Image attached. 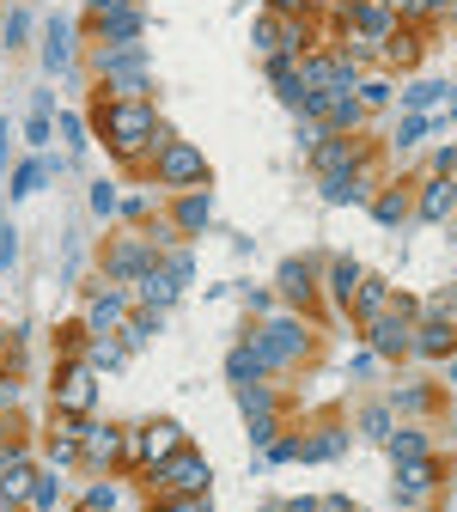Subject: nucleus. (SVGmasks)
Returning a JSON list of instances; mask_svg holds the SVG:
<instances>
[{"label": "nucleus", "mask_w": 457, "mask_h": 512, "mask_svg": "<svg viewBox=\"0 0 457 512\" xmlns=\"http://www.w3.org/2000/svg\"><path fill=\"white\" fill-rule=\"evenodd\" d=\"M122 360H128V348H122V342H110V336H98V342L86 348V366H92V372H116Z\"/></svg>", "instance_id": "393cba45"}, {"label": "nucleus", "mask_w": 457, "mask_h": 512, "mask_svg": "<svg viewBox=\"0 0 457 512\" xmlns=\"http://www.w3.org/2000/svg\"><path fill=\"white\" fill-rule=\"evenodd\" d=\"M354 98H360V110H378V104L390 98V86H384V80H366V86H360Z\"/></svg>", "instance_id": "7c9ffc66"}, {"label": "nucleus", "mask_w": 457, "mask_h": 512, "mask_svg": "<svg viewBox=\"0 0 457 512\" xmlns=\"http://www.w3.org/2000/svg\"><path fill=\"white\" fill-rule=\"evenodd\" d=\"M43 61H49V74H68V68H74V31H68V19H49Z\"/></svg>", "instance_id": "a211bd4d"}, {"label": "nucleus", "mask_w": 457, "mask_h": 512, "mask_svg": "<svg viewBox=\"0 0 457 512\" xmlns=\"http://www.w3.org/2000/svg\"><path fill=\"white\" fill-rule=\"evenodd\" d=\"M189 269H195V263H189V250H171V256H159V263H153V269L135 281V299H141L147 311H165V305L183 293Z\"/></svg>", "instance_id": "20e7f679"}, {"label": "nucleus", "mask_w": 457, "mask_h": 512, "mask_svg": "<svg viewBox=\"0 0 457 512\" xmlns=\"http://www.w3.org/2000/svg\"><path fill=\"white\" fill-rule=\"evenodd\" d=\"M409 317H421L415 305H397V311H378L366 324V342L372 354H409Z\"/></svg>", "instance_id": "9d476101"}, {"label": "nucleus", "mask_w": 457, "mask_h": 512, "mask_svg": "<svg viewBox=\"0 0 457 512\" xmlns=\"http://www.w3.org/2000/svg\"><path fill=\"white\" fill-rule=\"evenodd\" d=\"M98 135H104V147H110L116 159H141L147 147L165 141V128H159V116H153L147 98H110V104L98 110Z\"/></svg>", "instance_id": "f257e3e1"}, {"label": "nucleus", "mask_w": 457, "mask_h": 512, "mask_svg": "<svg viewBox=\"0 0 457 512\" xmlns=\"http://www.w3.org/2000/svg\"><path fill=\"white\" fill-rule=\"evenodd\" d=\"M31 488H37V464L7 445V452H0V512H19L31 500Z\"/></svg>", "instance_id": "1a4fd4ad"}, {"label": "nucleus", "mask_w": 457, "mask_h": 512, "mask_svg": "<svg viewBox=\"0 0 457 512\" xmlns=\"http://www.w3.org/2000/svg\"><path fill=\"white\" fill-rule=\"evenodd\" d=\"M384 452H390V464L433 458V452H427V433H415V427H390V433H384Z\"/></svg>", "instance_id": "6ab92c4d"}, {"label": "nucleus", "mask_w": 457, "mask_h": 512, "mask_svg": "<svg viewBox=\"0 0 457 512\" xmlns=\"http://www.w3.org/2000/svg\"><path fill=\"white\" fill-rule=\"evenodd\" d=\"M122 317H128V293H122V287H104V293L86 299V330H92V336H110Z\"/></svg>", "instance_id": "f8f14e48"}, {"label": "nucleus", "mask_w": 457, "mask_h": 512, "mask_svg": "<svg viewBox=\"0 0 457 512\" xmlns=\"http://www.w3.org/2000/svg\"><path fill=\"white\" fill-rule=\"evenodd\" d=\"M269 7H275V13L287 19V13H299V7H305V0H269Z\"/></svg>", "instance_id": "ea45409f"}, {"label": "nucleus", "mask_w": 457, "mask_h": 512, "mask_svg": "<svg viewBox=\"0 0 457 512\" xmlns=\"http://www.w3.org/2000/svg\"><path fill=\"white\" fill-rule=\"evenodd\" d=\"M354 287H360V263H354V256H336V263H330V299L348 305Z\"/></svg>", "instance_id": "b1692460"}, {"label": "nucleus", "mask_w": 457, "mask_h": 512, "mask_svg": "<svg viewBox=\"0 0 457 512\" xmlns=\"http://www.w3.org/2000/svg\"><path fill=\"white\" fill-rule=\"evenodd\" d=\"M439 98H445V86H439V80H421V86L409 92V110H433Z\"/></svg>", "instance_id": "c85d7f7f"}, {"label": "nucleus", "mask_w": 457, "mask_h": 512, "mask_svg": "<svg viewBox=\"0 0 457 512\" xmlns=\"http://www.w3.org/2000/svg\"><path fill=\"white\" fill-rule=\"evenodd\" d=\"M25 31H31V19H25V13H13V19H7V43H19Z\"/></svg>", "instance_id": "c9c22d12"}, {"label": "nucleus", "mask_w": 457, "mask_h": 512, "mask_svg": "<svg viewBox=\"0 0 457 512\" xmlns=\"http://www.w3.org/2000/svg\"><path fill=\"white\" fill-rule=\"evenodd\" d=\"M281 293H287L293 305H311V263H305V256L281 263Z\"/></svg>", "instance_id": "4be33fe9"}, {"label": "nucleus", "mask_w": 457, "mask_h": 512, "mask_svg": "<svg viewBox=\"0 0 457 512\" xmlns=\"http://www.w3.org/2000/svg\"><path fill=\"white\" fill-rule=\"evenodd\" d=\"M445 0H409V19H427V13H439Z\"/></svg>", "instance_id": "e433bc0d"}, {"label": "nucleus", "mask_w": 457, "mask_h": 512, "mask_svg": "<svg viewBox=\"0 0 457 512\" xmlns=\"http://www.w3.org/2000/svg\"><path fill=\"white\" fill-rule=\"evenodd\" d=\"M43 171H49V159H25V165H19V177H13V196H19V202L43 183Z\"/></svg>", "instance_id": "a878e982"}, {"label": "nucleus", "mask_w": 457, "mask_h": 512, "mask_svg": "<svg viewBox=\"0 0 457 512\" xmlns=\"http://www.w3.org/2000/svg\"><path fill=\"white\" fill-rule=\"evenodd\" d=\"M305 342H311V336H305L299 317H269V324L250 336V348L263 354V366H287V360H299V354H305Z\"/></svg>", "instance_id": "39448f33"}, {"label": "nucleus", "mask_w": 457, "mask_h": 512, "mask_svg": "<svg viewBox=\"0 0 457 512\" xmlns=\"http://www.w3.org/2000/svg\"><path fill=\"white\" fill-rule=\"evenodd\" d=\"M177 232H208L214 208H208V189H177Z\"/></svg>", "instance_id": "4468645a"}, {"label": "nucleus", "mask_w": 457, "mask_h": 512, "mask_svg": "<svg viewBox=\"0 0 457 512\" xmlns=\"http://www.w3.org/2000/svg\"><path fill=\"white\" fill-rule=\"evenodd\" d=\"M457 208V183H445V177H427L421 183V202H415V214L421 220H445Z\"/></svg>", "instance_id": "dca6fc26"}, {"label": "nucleus", "mask_w": 457, "mask_h": 512, "mask_svg": "<svg viewBox=\"0 0 457 512\" xmlns=\"http://www.w3.org/2000/svg\"><path fill=\"white\" fill-rule=\"evenodd\" d=\"M116 208V189L110 183H92V214H110Z\"/></svg>", "instance_id": "473e14b6"}, {"label": "nucleus", "mask_w": 457, "mask_h": 512, "mask_svg": "<svg viewBox=\"0 0 457 512\" xmlns=\"http://www.w3.org/2000/svg\"><path fill=\"white\" fill-rule=\"evenodd\" d=\"M92 403H98V372L86 360H68L61 366V384H55V409L61 415H86Z\"/></svg>", "instance_id": "6e6552de"}, {"label": "nucleus", "mask_w": 457, "mask_h": 512, "mask_svg": "<svg viewBox=\"0 0 457 512\" xmlns=\"http://www.w3.org/2000/svg\"><path fill=\"white\" fill-rule=\"evenodd\" d=\"M433 482H439V470H433V458H415V464H397V494H403V500H427V494H433Z\"/></svg>", "instance_id": "f3484780"}, {"label": "nucleus", "mask_w": 457, "mask_h": 512, "mask_svg": "<svg viewBox=\"0 0 457 512\" xmlns=\"http://www.w3.org/2000/svg\"><path fill=\"white\" fill-rule=\"evenodd\" d=\"M433 311H445V317H451V324H457V287H445V293H439V305H433Z\"/></svg>", "instance_id": "f704fd0d"}, {"label": "nucleus", "mask_w": 457, "mask_h": 512, "mask_svg": "<svg viewBox=\"0 0 457 512\" xmlns=\"http://www.w3.org/2000/svg\"><path fill=\"white\" fill-rule=\"evenodd\" d=\"M0 171H7V122H0Z\"/></svg>", "instance_id": "79ce46f5"}, {"label": "nucleus", "mask_w": 457, "mask_h": 512, "mask_svg": "<svg viewBox=\"0 0 457 512\" xmlns=\"http://www.w3.org/2000/svg\"><path fill=\"white\" fill-rule=\"evenodd\" d=\"M330 7H336V13H342V19H348V13H354V7H360V0H330Z\"/></svg>", "instance_id": "a19ab883"}, {"label": "nucleus", "mask_w": 457, "mask_h": 512, "mask_svg": "<svg viewBox=\"0 0 457 512\" xmlns=\"http://www.w3.org/2000/svg\"><path fill=\"white\" fill-rule=\"evenodd\" d=\"M147 482L165 488V494H202V488H208V458L183 445V452H171L159 470H147Z\"/></svg>", "instance_id": "423d86ee"}, {"label": "nucleus", "mask_w": 457, "mask_h": 512, "mask_svg": "<svg viewBox=\"0 0 457 512\" xmlns=\"http://www.w3.org/2000/svg\"><path fill=\"white\" fill-rule=\"evenodd\" d=\"M153 177L171 183V189H202V183H208V159L195 153L189 141H171V135H165V141L153 147Z\"/></svg>", "instance_id": "7ed1b4c3"}, {"label": "nucleus", "mask_w": 457, "mask_h": 512, "mask_svg": "<svg viewBox=\"0 0 457 512\" xmlns=\"http://www.w3.org/2000/svg\"><path fill=\"white\" fill-rule=\"evenodd\" d=\"M372 220H378V226H403V220H409V196H403V189H384V196H372Z\"/></svg>", "instance_id": "5701e85b"}, {"label": "nucleus", "mask_w": 457, "mask_h": 512, "mask_svg": "<svg viewBox=\"0 0 457 512\" xmlns=\"http://www.w3.org/2000/svg\"><path fill=\"white\" fill-rule=\"evenodd\" d=\"M31 141H37V147L49 141V110H37V116H31Z\"/></svg>", "instance_id": "72a5a7b5"}, {"label": "nucleus", "mask_w": 457, "mask_h": 512, "mask_svg": "<svg viewBox=\"0 0 457 512\" xmlns=\"http://www.w3.org/2000/svg\"><path fill=\"white\" fill-rule=\"evenodd\" d=\"M256 49H263V55H281V13L256 25Z\"/></svg>", "instance_id": "cd10ccee"}, {"label": "nucleus", "mask_w": 457, "mask_h": 512, "mask_svg": "<svg viewBox=\"0 0 457 512\" xmlns=\"http://www.w3.org/2000/svg\"><path fill=\"white\" fill-rule=\"evenodd\" d=\"M263 372H269V366H263V354H256L250 342H238V348H232V360H226V378H232V384H256Z\"/></svg>", "instance_id": "412c9836"}, {"label": "nucleus", "mask_w": 457, "mask_h": 512, "mask_svg": "<svg viewBox=\"0 0 457 512\" xmlns=\"http://www.w3.org/2000/svg\"><path fill=\"white\" fill-rule=\"evenodd\" d=\"M80 458H86L92 470H110V464L122 458V433H116V427H98V421L80 427Z\"/></svg>", "instance_id": "ddd939ff"}, {"label": "nucleus", "mask_w": 457, "mask_h": 512, "mask_svg": "<svg viewBox=\"0 0 457 512\" xmlns=\"http://www.w3.org/2000/svg\"><path fill=\"white\" fill-rule=\"evenodd\" d=\"M98 74H104L110 98H147V86H153V74H147V55H141L135 43H116V49H104V55H98Z\"/></svg>", "instance_id": "f03ea898"}, {"label": "nucleus", "mask_w": 457, "mask_h": 512, "mask_svg": "<svg viewBox=\"0 0 457 512\" xmlns=\"http://www.w3.org/2000/svg\"><path fill=\"white\" fill-rule=\"evenodd\" d=\"M116 494H122V488H116V482H92V488H86V500H80V506H86V512H116Z\"/></svg>", "instance_id": "bb28decb"}, {"label": "nucleus", "mask_w": 457, "mask_h": 512, "mask_svg": "<svg viewBox=\"0 0 457 512\" xmlns=\"http://www.w3.org/2000/svg\"><path fill=\"white\" fill-rule=\"evenodd\" d=\"M0 342H7V330H0Z\"/></svg>", "instance_id": "c03bdc74"}, {"label": "nucleus", "mask_w": 457, "mask_h": 512, "mask_svg": "<svg viewBox=\"0 0 457 512\" xmlns=\"http://www.w3.org/2000/svg\"><path fill=\"white\" fill-rule=\"evenodd\" d=\"M281 512H323V500H305L299 494V500H281Z\"/></svg>", "instance_id": "4c0bfd02"}, {"label": "nucleus", "mask_w": 457, "mask_h": 512, "mask_svg": "<svg viewBox=\"0 0 457 512\" xmlns=\"http://www.w3.org/2000/svg\"><path fill=\"white\" fill-rule=\"evenodd\" d=\"M409 348L427 354V360H439V354L457 348V324H451V317H439V311H421V324L409 330Z\"/></svg>", "instance_id": "9b49d317"}, {"label": "nucleus", "mask_w": 457, "mask_h": 512, "mask_svg": "<svg viewBox=\"0 0 457 512\" xmlns=\"http://www.w3.org/2000/svg\"><path fill=\"white\" fill-rule=\"evenodd\" d=\"M159 512H208V500H202V494H165Z\"/></svg>", "instance_id": "c756f323"}, {"label": "nucleus", "mask_w": 457, "mask_h": 512, "mask_svg": "<svg viewBox=\"0 0 457 512\" xmlns=\"http://www.w3.org/2000/svg\"><path fill=\"white\" fill-rule=\"evenodd\" d=\"M451 13H457V7H451Z\"/></svg>", "instance_id": "a18cd8bd"}, {"label": "nucleus", "mask_w": 457, "mask_h": 512, "mask_svg": "<svg viewBox=\"0 0 457 512\" xmlns=\"http://www.w3.org/2000/svg\"><path fill=\"white\" fill-rule=\"evenodd\" d=\"M390 305V293H384V281L378 275H360V287L348 293V311H354V324H372V317Z\"/></svg>", "instance_id": "2eb2a0df"}, {"label": "nucleus", "mask_w": 457, "mask_h": 512, "mask_svg": "<svg viewBox=\"0 0 457 512\" xmlns=\"http://www.w3.org/2000/svg\"><path fill=\"white\" fill-rule=\"evenodd\" d=\"M360 427H366L372 439H384V433H390V409H384V403H378V409H366V421H360Z\"/></svg>", "instance_id": "2f4dec72"}, {"label": "nucleus", "mask_w": 457, "mask_h": 512, "mask_svg": "<svg viewBox=\"0 0 457 512\" xmlns=\"http://www.w3.org/2000/svg\"><path fill=\"white\" fill-rule=\"evenodd\" d=\"M378 7H384L390 19H409V0H378Z\"/></svg>", "instance_id": "58836bf2"}, {"label": "nucleus", "mask_w": 457, "mask_h": 512, "mask_svg": "<svg viewBox=\"0 0 457 512\" xmlns=\"http://www.w3.org/2000/svg\"><path fill=\"white\" fill-rule=\"evenodd\" d=\"M153 263H159V250H153V244H147L141 232H122V238H116V244L104 250V275H110L116 287H122V281H141V275H147Z\"/></svg>", "instance_id": "0eeeda50"}, {"label": "nucleus", "mask_w": 457, "mask_h": 512, "mask_svg": "<svg viewBox=\"0 0 457 512\" xmlns=\"http://www.w3.org/2000/svg\"><path fill=\"white\" fill-rule=\"evenodd\" d=\"M263 512H281V506H263Z\"/></svg>", "instance_id": "37998d69"}, {"label": "nucleus", "mask_w": 457, "mask_h": 512, "mask_svg": "<svg viewBox=\"0 0 457 512\" xmlns=\"http://www.w3.org/2000/svg\"><path fill=\"white\" fill-rule=\"evenodd\" d=\"M348 452V427H317L311 439H305V464H330V458H342Z\"/></svg>", "instance_id": "aec40b11"}]
</instances>
